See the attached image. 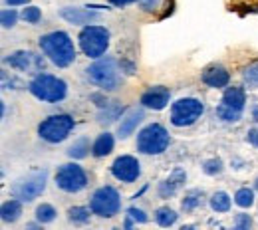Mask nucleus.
I'll list each match as a JSON object with an SVG mask.
<instances>
[{
    "mask_svg": "<svg viewBox=\"0 0 258 230\" xmlns=\"http://www.w3.org/2000/svg\"><path fill=\"white\" fill-rule=\"evenodd\" d=\"M20 18L26 22V24H40L42 22V10L38 8V6H26L24 10H22V14H20Z\"/></svg>",
    "mask_w": 258,
    "mask_h": 230,
    "instance_id": "31",
    "label": "nucleus"
},
{
    "mask_svg": "<svg viewBox=\"0 0 258 230\" xmlns=\"http://www.w3.org/2000/svg\"><path fill=\"white\" fill-rule=\"evenodd\" d=\"M115 147V137L109 131L99 133L96 137V141L92 143V155L96 159H101V157H107Z\"/></svg>",
    "mask_w": 258,
    "mask_h": 230,
    "instance_id": "20",
    "label": "nucleus"
},
{
    "mask_svg": "<svg viewBox=\"0 0 258 230\" xmlns=\"http://www.w3.org/2000/svg\"><path fill=\"white\" fill-rule=\"evenodd\" d=\"M143 119H145V111H143L141 107L127 109V111L123 113L119 125H117V137H119V139H127L129 135H133V133L137 131V127L143 123Z\"/></svg>",
    "mask_w": 258,
    "mask_h": 230,
    "instance_id": "17",
    "label": "nucleus"
},
{
    "mask_svg": "<svg viewBox=\"0 0 258 230\" xmlns=\"http://www.w3.org/2000/svg\"><path fill=\"white\" fill-rule=\"evenodd\" d=\"M203 115H205V103L203 99L193 98V96L179 98L171 103V109H169V121L175 127H191Z\"/></svg>",
    "mask_w": 258,
    "mask_h": 230,
    "instance_id": "8",
    "label": "nucleus"
},
{
    "mask_svg": "<svg viewBox=\"0 0 258 230\" xmlns=\"http://www.w3.org/2000/svg\"><path fill=\"white\" fill-rule=\"evenodd\" d=\"M90 208L99 218H113L121 210V197L119 191L111 185H103L94 191L90 198Z\"/></svg>",
    "mask_w": 258,
    "mask_h": 230,
    "instance_id": "10",
    "label": "nucleus"
},
{
    "mask_svg": "<svg viewBox=\"0 0 258 230\" xmlns=\"http://www.w3.org/2000/svg\"><path fill=\"white\" fill-rule=\"evenodd\" d=\"M28 92L36 99L46 101V103H60L68 96V84L62 78L48 73V71H40L34 73V78L28 84Z\"/></svg>",
    "mask_w": 258,
    "mask_h": 230,
    "instance_id": "3",
    "label": "nucleus"
},
{
    "mask_svg": "<svg viewBox=\"0 0 258 230\" xmlns=\"http://www.w3.org/2000/svg\"><path fill=\"white\" fill-rule=\"evenodd\" d=\"M250 115H252V121H254V123H258V103H256V105H254V107H252V111H250Z\"/></svg>",
    "mask_w": 258,
    "mask_h": 230,
    "instance_id": "42",
    "label": "nucleus"
},
{
    "mask_svg": "<svg viewBox=\"0 0 258 230\" xmlns=\"http://www.w3.org/2000/svg\"><path fill=\"white\" fill-rule=\"evenodd\" d=\"M153 218H155V222H157L159 226L169 228V226H173V224L179 220V214H177V210H173L171 206H159V208L155 210Z\"/></svg>",
    "mask_w": 258,
    "mask_h": 230,
    "instance_id": "26",
    "label": "nucleus"
},
{
    "mask_svg": "<svg viewBox=\"0 0 258 230\" xmlns=\"http://www.w3.org/2000/svg\"><path fill=\"white\" fill-rule=\"evenodd\" d=\"M139 6L143 12H155L161 6V0H139Z\"/></svg>",
    "mask_w": 258,
    "mask_h": 230,
    "instance_id": "37",
    "label": "nucleus"
},
{
    "mask_svg": "<svg viewBox=\"0 0 258 230\" xmlns=\"http://www.w3.org/2000/svg\"><path fill=\"white\" fill-rule=\"evenodd\" d=\"M205 202V191L203 189H189L185 193V197L181 198V210L191 214L197 208H201Z\"/></svg>",
    "mask_w": 258,
    "mask_h": 230,
    "instance_id": "22",
    "label": "nucleus"
},
{
    "mask_svg": "<svg viewBox=\"0 0 258 230\" xmlns=\"http://www.w3.org/2000/svg\"><path fill=\"white\" fill-rule=\"evenodd\" d=\"M74 127H76V119L70 113H54L40 121L38 137L50 145H58L70 137Z\"/></svg>",
    "mask_w": 258,
    "mask_h": 230,
    "instance_id": "7",
    "label": "nucleus"
},
{
    "mask_svg": "<svg viewBox=\"0 0 258 230\" xmlns=\"http://www.w3.org/2000/svg\"><path fill=\"white\" fill-rule=\"evenodd\" d=\"M209 206H211V210H213V212H217V214L228 212V210H230V206H232L230 195L225 193V191H217V193H213L211 198H209Z\"/></svg>",
    "mask_w": 258,
    "mask_h": 230,
    "instance_id": "24",
    "label": "nucleus"
},
{
    "mask_svg": "<svg viewBox=\"0 0 258 230\" xmlns=\"http://www.w3.org/2000/svg\"><path fill=\"white\" fill-rule=\"evenodd\" d=\"M254 189L258 191V177H256V181H254Z\"/></svg>",
    "mask_w": 258,
    "mask_h": 230,
    "instance_id": "45",
    "label": "nucleus"
},
{
    "mask_svg": "<svg viewBox=\"0 0 258 230\" xmlns=\"http://www.w3.org/2000/svg\"><path fill=\"white\" fill-rule=\"evenodd\" d=\"M169 101H171V90L167 86H151L139 98V103L145 109H153V111L165 109L169 105Z\"/></svg>",
    "mask_w": 258,
    "mask_h": 230,
    "instance_id": "14",
    "label": "nucleus"
},
{
    "mask_svg": "<svg viewBox=\"0 0 258 230\" xmlns=\"http://www.w3.org/2000/svg\"><path fill=\"white\" fill-rule=\"evenodd\" d=\"M127 214L137 222V224H145L147 220H149V216H147V212L143 210V208H137V206H129L127 208Z\"/></svg>",
    "mask_w": 258,
    "mask_h": 230,
    "instance_id": "36",
    "label": "nucleus"
},
{
    "mask_svg": "<svg viewBox=\"0 0 258 230\" xmlns=\"http://www.w3.org/2000/svg\"><path fill=\"white\" fill-rule=\"evenodd\" d=\"M145 191H147V185H145V187H143V189H141V191H137V193H135V195H133V200H137V198L141 197V195H143V193H145Z\"/></svg>",
    "mask_w": 258,
    "mask_h": 230,
    "instance_id": "43",
    "label": "nucleus"
},
{
    "mask_svg": "<svg viewBox=\"0 0 258 230\" xmlns=\"http://www.w3.org/2000/svg\"><path fill=\"white\" fill-rule=\"evenodd\" d=\"M246 141H248L252 147H256L258 149V125L256 127H250V129L246 131Z\"/></svg>",
    "mask_w": 258,
    "mask_h": 230,
    "instance_id": "38",
    "label": "nucleus"
},
{
    "mask_svg": "<svg viewBox=\"0 0 258 230\" xmlns=\"http://www.w3.org/2000/svg\"><path fill=\"white\" fill-rule=\"evenodd\" d=\"M125 113V105L121 101H107V105L99 107L97 111V121L99 123H113L117 119H121Z\"/></svg>",
    "mask_w": 258,
    "mask_h": 230,
    "instance_id": "19",
    "label": "nucleus"
},
{
    "mask_svg": "<svg viewBox=\"0 0 258 230\" xmlns=\"http://www.w3.org/2000/svg\"><path fill=\"white\" fill-rule=\"evenodd\" d=\"M22 216V200L16 197H12L10 200H4L0 206V218L2 222H10L14 224L16 220H20Z\"/></svg>",
    "mask_w": 258,
    "mask_h": 230,
    "instance_id": "21",
    "label": "nucleus"
},
{
    "mask_svg": "<svg viewBox=\"0 0 258 230\" xmlns=\"http://www.w3.org/2000/svg\"><path fill=\"white\" fill-rule=\"evenodd\" d=\"M201 82L207 88L213 90H225L226 86H230V71L223 64H211L203 69L201 73Z\"/></svg>",
    "mask_w": 258,
    "mask_h": 230,
    "instance_id": "16",
    "label": "nucleus"
},
{
    "mask_svg": "<svg viewBox=\"0 0 258 230\" xmlns=\"http://www.w3.org/2000/svg\"><path fill=\"white\" fill-rule=\"evenodd\" d=\"M187 183V171L183 169V167H175L165 179H163L161 183H159V187H157V195L159 198H171L175 197L181 189H183V185Z\"/></svg>",
    "mask_w": 258,
    "mask_h": 230,
    "instance_id": "15",
    "label": "nucleus"
},
{
    "mask_svg": "<svg viewBox=\"0 0 258 230\" xmlns=\"http://www.w3.org/2000/svg\"><path fill=\"white\" fill-rule=\"evenodd\" d=\"M24 84L14 75V73H8L6 69H2V90H20Z\"/></svg>",
    "mask_w": 258,
    "mask_h": 230,
    "instance_id": "34",
    "label": "nucleus"
},
{
    "mask_svg": "<svg viewBox=\"0 0 258 230\" xmlns=\"http://www.w3.org/2000/svg\"><path fill=\"white\" fill-rule=\"evenodd\" d=\"M92 208L90 206H82V204H76V206H70L68 208V220L72 224H88L90 218H92Z\"/></svg>",
    "mask_w": 258,
    "mask_h": 230,
    "instance_id": "25",
    "label": "nucleus"
},
{
    "mask_svg": "<svg viewBox=\"0 0 258 230\" xmlns=\"http://www.w3.org/2000/svg\"><path fill=\"white\" fill-rule=\"evenodd\" d=\"M90 151H92V145H90V139L88 137H78L70 147H68V157L70 159H74V161H82V159H86L88 155H90Z\"/></svg>",
    "mask_w": 258,
    "mask_h": 230,
    "instance_id": "23",
    "label": "nucleus"
},
{
    "mask_svg": "<svg viewBox=\"0 0 258 230\" xmlns=\"http://www.w3.org/2000/svg\"><path fill=\"white\" fill-rule=\"evenodd\" d=\"M54 183L62 193L76 195V193H82L90 185V177L82 165L66 163L58 167V171L54 175Z\"/></svg>",
    "mask_w": 258,
    "mask_h": 230,
    "instance_id": "9",
    "label": "nucleus"
},
{
    "mask_svg": "<svg viewBox=\"0 0 258 230\" xmlns=\"http://www.w3.org/2000/svg\"><path fill=\"white\" fill-rule=\"evenodd\" d=\"M86 78L101 92H115L123 84L121 62L111 56H101L94 64L86 67Z\"/></svg>",
    "mask_w": 258,
    "mask_h": 230,
    "instance_id": "2",
    "label": "nucleus"
},
{
    "mask_svg": "<svg viewBox=\"0 0 258 230\" xmlns=\"http://www.w3.org/2000/svg\"><path fill=\"white\" fill-rule=\"evenodd\" d=\"M38 226H40V222H38V220H36V222H30V224H26V228L28 230H34V228H38Z\"/></svg>",
    "mask_w": 258,
    "mask_h": 230,
    "instance_id": "44",
    "label": "nucleus"
},
{
    "mask_svg": "<svg viewBox=\"0 0 258 230\" xmlns=\"http://www.w3.org/2000/svg\"><path fill=\"white\" fill-rule=\"evenodd\" d=\"M18 18H20V14L10 6V8H4V10H2V14H0V24H2V28H14L16 22H18Z\"/></svg>",
    "mask_w": 258,
    "mask_h": 230,
    "instance_id": "33",
    "label": "nucleus"
},
{
    "mask_svg": "<svg viewBox=\"0 0 258 230\" xmlns=\"http://www.w3.org/2000/svg\"><path fill=\"white\" fill-rule=\"evenodd\" d=\"M58 14L68 24H74V26H88L99 18V12L92 10V6H64Z\"/></svg>",
    "mask_w": 258,
    "mask_h": 230,
    "instance_id": "13",
    "label": "nucleus"
},
{
    "mask_svg": "<svg viewBox=\"0 0 258 230\" xmlns=\"http://www.w3.org/2000/svg\"><path fill=\"white\" fill-rule=\"evenodd\" d=\"M109 30L105 26L99 24H88L82 28V32L78 36V44L84 56L97 60L101 56H105V52L109 50Z\"/></svg>",
    "mask_w": 258,
    "mask_h": 230,
    "instance_id": "5",
    "label": "nucleus"
},
{
    "mask_svg": "<svg viewBox=\"0 0 258 230\" xmlns=\"http://www.w3.org/2000/svg\"><path fill=\"white\" fill-rule=\"evenodd\" d=\"M223 171H225V165H223V161H221L219 157L207 159V161L203 163V173L209 175V177H217V175H221Z\"/></svg>",
    "mask_w": 258,
    "mask_h": 230,
    "instance_id": "32",
    "label": "nucleus"
},
{
    "mask_svg": "<svg viewBox=\"0 0 258 230\" xmlns=\"http://www.w3.org/2000/svg\"><path fill=\"white\" fill-rule=\"evenodd\" d=\"M215 113H217V117H219L223 123H238V121L242 119V113H240V111H234V109L226 107V105H223V103L217 105Z\"/></svg>",
    "mask_w": 258,
    "mask_h": 230,
    "instance_id": "28",
    "label": "nucleus"
},
{
    "mask_svg": "<svg viewBox=\"0 0 258 230\" xmlns=\"http://www.w3.org/2000/svg\"><path fill=\"white\" fill-rule=\"evenodd\" d=\"M38 46L42 54L56 67H68L76 60V46L70 34L64 30H52L38 38Z\"/></svg>",
    "mask_w": 258,
    "mask_h": 230,
    "instance_id": "1",
    "label": "nucleus"
},
{
    "mask_svg": "<svg viewBox=\"0 0 258 230\" xmlns=\"http://www.w3.org/2000/svg\"><path fill=\"white\" fill-rule=\"evenodd\" d=\"M133 2H137V0H109V4H113L117 8H125V6L133 4Z\"/></svg>",
    "mask_w": 258,
    "mask_h": 230,
    "instance_id": "40",
    "label": "nucleus"
},
{
    "mask_svg": "<svg viewBox=\"0 0 258 230\" xmlns=\"http://www.w3.org/2000/svg\"><path fill=\"white\" fill-rule=\"evenodd\" d=\"M109 173L115 181L119 183H125V185H131L135 183L139 177H141V163L137 157L133 155H119L111 167H109Z\"/></svg>",
    "mask_w": 258,
    "mask_h": 230,
    "instance_id": "12",
    "label": "nucleus"
},
{
    "mask_svg": "<svg viewBox=\"0 0 258 230\" xmlns=\"http://www.w3.org/2000/svg\"><path fill=\"white\" fill-rule=\"evenodd\" d=\"M242 82L248 90H258V62H252L242 69Z\"/></svg>",
    "mask_w": 258,
    "mask_h": 230,
    "instance_id": "30",
    "label": "nucleus"
},
{
    "mask_svg": "<svg viewBox=\"0 0 258 230\" xmlns=\"http://www.w3.org/2000/svg\"><path fill=\"white\" fill-rule=\"evenodd\" d=\"M171 145V135L161 123H147L137 133L135 147L141 155H163Z\"/></svg>",
    "mask_w": 258,
    "mask_h": 230,
    "instance_id": "4",
    "label": "nucleus"
},
{
    "mask_svg": "<svg viewBox=\"0 0 258 230\" xmlns=\"http://www.w3.org/2000/svg\"><path fill=\"white\" fill-rule=\"evenodd\" d=\"M28 2H30V0H6V4L12 6V8H14V6H26Z\"/></svg>",
    "mask_w": 258,
    "mask_h": 230,
    "instance_id": "41",
    "label": "nucleus"
},
{
    "mask_svg": "<svg viewBox=\"0 0 258 230\" xmlns=\"http://www.w3.org/2000/svg\"><path fill=\"white\" fill-rule=\"evenodd\" d=\"M36 220L40 222V224H50V222H54L56 220V216H58V210L54 208V204H50V202H42V204H38L36 206Z\"/></svg>",
    "mask_w": 258,
    "mask_h": 230,
    "instance_id": "27",
    "label": "nucleus"
},
{
    "mask_svg": "<svg viewBox=\"0 0 258 230\" xmlns=\"http://www.w3.org/2000/svg\"><path fill=\"white\" fill-rule=\"evenodd\" d=\"M234 204L240 206V208H250L254 204V191L248 189V187H240L234 193Z\"/></svg>",
    "mask_w": 258,
    "mask_h": 230,
    "instance_id": "29",
    "label": "nucleus"
},
{
    "mask_svg": "<svg viewBox=\"0 0 258 230\" xmlns=\"http://www.w3.org/2000/svg\"><path fill=\"white\" fill-rule=\"evenodd\" d=\"M4 64L12 67V69H18V71H24V73H40L44 71L46 62L42 56L34 54L30 50H16V52H10L6 58H4Z\"/></svg>",
    "mask_w": 258,
    "mask_h": 230,
    "instance_id": "11",
    "label": "nucleus"
},
{
    "mask_svg": "<svg viewBox=\"0 0 258 230\" xmlns=\"http://www.w3.org/2000/svg\"><path fill=\"white\" fill-rule=\"evenodd\" d=\"M46 185H48V171L32 169L28 175L16 179L10 185V195L20 198L22 202H32L46 191Z\"/></svg>",
    "mask_w": 258,
    "mask_h": 230,
    "instance_id": "6",
    "label": "nucleus"
},
{
    "mask_svg": "<svg viewBox=\"0 0 258 230\" xmlns=\"http://www.w3.org/2000/svg\"><path fill=\"white\" fill-rule=\"evenodd\" d=\"M221 103L234 109V111H240L244 113V107H246V88L242 86H226L225 92H223V99Z\"/></svg>",
    "mask_w": 258,
    "mask_h": 230,
    "instance_id": "18",
    "label": "nucleus"
},
{
    "mask_svg": "<svg viewBox=\"0 0 258 230\" xmlns=\"http://www.w3.org/2000/svg\"><path fill=\"white\" fill-rule=\"evenodd\" d=\"M90 101H94L97 107H103V105H107V98H105V92H103V94H92V96H90Z\"/></svg>",
    "mask_w": 258,
    "mask_h": 230,
    "instance_id": "39",
    "label": "nucleus"
},
{
    "mask_svg": "<svg viewBox=\"0 0 258 230\" xmlns=\"http://www.w3.org/2000/svg\"><path fill=\"white\" fill-rule=\"evenodd\" d=\"M232 226L236 230H250L252 228V216L246 212H238L232 220Z\"/></svg>",
    "mask_w": 258,
    "mask_h": 230,
    "instance_id": "35",
    "label": "nucleus"
}]
</instances>
